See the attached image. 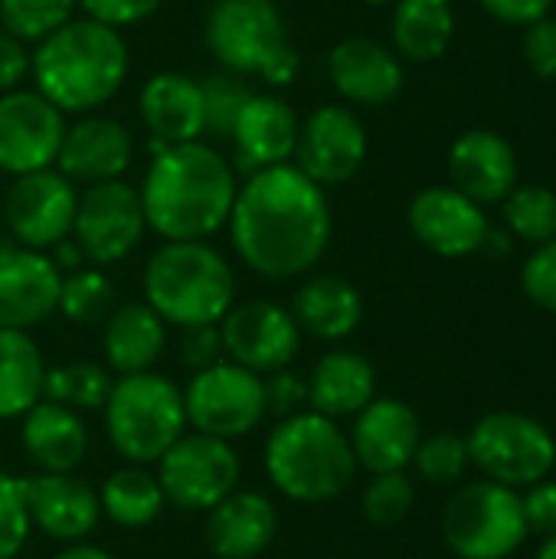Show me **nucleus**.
Here are the masks:
<instances>
[{"label": "nucleus", "mask_w": 556, "mask_h": 559, "mask_svg": "<svg viewBox=\"0 0 556 559\" xmlns=\"http://www.w3.org/2000/svg\"><path fill=\"white\" fill-rule=\"evenodd\" d=\"M23 495L29 508V521L36 531H43L56 544H82L102 518L98 491H92L82 478L69 475H49L39 472L33 478H23Z\"/></svg>", "instance_id": "obj_19"}, {"label": "nucleus", "mask_w": 556, "mask_h": 559, "mask_svg": "<svg viewBox=\"0 0 556 559\" xmlns=\"http://www.w3.org/2000/svg\"><path fill=\"white\" fill-rule=\"evenodd\" d=\"M229 236L239 259L265 278L305 275L331 242V206L324 187L295 164L256 170L236 190Z\"/></svg>", "instance_id": "obj_1"}, {"label": "nucleus", "mask_w": 556, "mask_h": 559, "mask_svg": "<svg viewBox=\"0 0 556 559\" xmlns=\"http://www.w3.org/2000/svg\"><path fill=\"white\" fill-rule=\"evenodd\" d=\"M46 364L26 331L0 328V419H20L43 400Z\"/></svg>", "instance_id": "obj_31"}, {"label": "nucleus", "mask_w": 556, "mask_h": 559, "mask_svg": "<svg viewBox=\"0 0 556 559\" xmlns=\"http://www.w3.org/2000/svg\"><path fill=\"white\" fill-rule=\"evenodd\" d=\"M79 193L69 177L59 170H33L13 180L0 206L7 233L23 249H52L72 233Z\"/></svg>", "instance_id": "obj_13"}, {"label": "nucleus", "mask_w": 556, "mask_h": 559, "mask_svg": "<svg viewBox=\"0 0 556 559\" xmlns=\"http://www.w3.org/2000/svg\"><path fill=\"white\" fill-rule=\"evenodd\" d=\"M102 409L115 452L131 465L157 462L187 429L184 390L151 370L115 380Z\"/></svg>", "instance_id": "obj_7"}, {"label": "nucleus", "mask_w": 556, "mask_h": 559, "mask_svg": "<svg viewBox=\"0 0 556 559\" xmlns=\"http://www.w3.org/2000/svg\"><path fill=\"white\" fill-rule=\"evenodd\" d=\"M442 537L459 559H508L531 537L521 495L488 478L462 485L442 508Z\"/></svg>", "instance_id": "obj_8"}, {"label": "nucleus", "mask_w": 556, "mask_h": 559, "mask_svg": "<svg viewBox=\"0 0 556 559\" xmlns=\"http://www.w3.org/2000/svg\"><path fill=\"white\" fill-rule=\"evenodd\" d=\"M141 118L151 138L170 144L200 141L203 134V95L200 82L184 72H157L141 88Z\"/></svg>", "instance_id": "obj_27"}, {"label": "nucleus", "mask_w": 556, "mask_h": 559, "mask_svg": "<svg viewBox=\"0 0 556 559\" xmlns=\"http://www.w3.org/2000/svg\"><path fill=\"white\" fill-rule=\"evenodd\" d=\"M413 504H416V488L403 472L374 475V481L364 488V498H360L364 518L377 527H393L406 521Z\"/></svg>", "instance_id": "obj_40"}, {"label": "nucleus", "mask_w": 556, "mask_h": 559, "mask_svg": "<svg viewBox=\"0 0 556 559\" xmlns=\"http://www.w3.org/2000/svg\"><path fill=\"white\" fill-rule=\"evenodd\" d=\"M449 174L459 193L482 203L505 200L518 183V154L508 138L488 128L465 131L449 151Z\"/></svg>", "instance_id": "obj_22"}, {"label": "nucleus", "mask_w": 556, "mask_h": 559, "mask_svg": "<svg viewBox=\"0 0 556 559\" xmlns=\"http://www.w3.org/2000/svg\"><path fill=\"white\" fill-rule=\"evenodd\" d=\"M184 413L193 432L226 442L242 439L265 419L262 377L233 360L197 370L184 390Z\"/></svg>", "instance_id": "obj_10"}, {"label": "nucleus", "mask_w": 556, "mask_h": 559, "mask_svg": "<svg viewBox=\"0 0 556 559\" xmlns=\"http://www.w3.org/2000/svg\"><path fill=\"white\" fill-rule=\"evenodd\" d=\"M59 311L72 324H102L115 311V285L102 269H75L62 278Z\"/></svg>", "instance_id": "obj_35"}, {"label": "nucleus", "mask_w": 556, "mask_h": 559, "mask_svg": "<svg viewBox=\"0 0 556 559\" xmlns=\"http://www.w3.org/2000/svg\"><path fill=\"white\" fill-rule=\"evenodd\" d=\"M521 285H524V295L537 308L556 314V236L531 252V259L524 262V272H521Z\"/></svg>", "instance_id": "obj_42"}, {"label": "nucleus", "mask_w": 556, "mask_h": 559, "mask_svg": "<svg viewBox=\"0 0 556 559\" xmlns=\"http://www.w3.org/2000/svg\"><path fill=\"white\" fill-rule=\"evenodd\" d=\"M131 151L134 144L121 121L92 115L66 128L56 164L59 174L69 177L72 183H102V180H118L128 170Z\"/></svg>", "instance_id": "obj_23"}, {"label": "nucleus", "mask_w": 556, "mask_h": 559, "mask_svg": "<svg viewBox=\"0 0 556 559\" xmlns=\"http://www.w3.org/2000/svg\"><path fill=\"white\" fill-rule=\"evenodd\" d=\"M52 262H56V269L62 272V269H69V272H75V269H82V249H79V242L75 239H59L56 246H52V255H49Z\"/></svg>", "instance_id": "obj_50"}, {"label": "nucleus", "mask_w": 556, "mask_h": 559, "mask_svg": "<svg viewBox=\"0 0 556 559\" xmlns=\"http://www.w3.org/2000/svg\"><path fill=\"white\" fill-rule=\"evenodd\" d=\"M269 481L298 504H324L347 491L357 472L351 439L334 419L301 409L282 419L265 442Z\"/></svg>", "instance_id": "obj_4"}, {"label": "nucleus", "mask_w": 556, "mask_h": 559, "mask_svg": "<svg viewBox=\"0 0 556 559\" xmlns=\"http://www.w3.org/2000/svg\"><path fill=\"white\" fill-rule=\"evenodd\" d=\"M206 46L236 75H262L272 85L298 75V52L272 0H216L206 13Z\"/></svg>", "instance_id": "obj_6"}, {"label": "nucleus", "mask_w": 556, "mask_h": 559, "mask_svg": "<svg viewBox=\"0 0 556 559\" xmlns=\"http://www.w3.org/2000/svg\"><path fill=\"white\" fill-rule=\"evenodd\" d=\"M98 504H102V514H108V521H115L118 527L138 531V527L154 524L167 501H164L157 478L147 475L141 465H131L105 478L98 491Z\"/></svg>", "instance_id": "obj_33"}, {"label": "nucleus", "mask_w": 556, "mask_h": 559, "mask_svg": "<svg viewBox=\"0 0 556 559\" xmlns=\"http://www.w3.org/2000/svg\"><path fill=\"white\" fill-rule=\"evenodd\" d=\"M62 138V111L39 92L13 88L0 95V170L23 177L52 167Z\"/></svg>", "instance_id": "obj_15"}, {"label": "nucleus", "mask_w": 556, "mask_h": 559, "mask_svg": "<svg viewBox=\"0 0 556 559\" xmlns=\"http://www.w3.org/2000/svg\"><path fill=\"white\" fill-rule=\"evenodd\" d=\"M298 115L279 95H252L233 128V170L252 177L256 170L288 164L298 144Z\"/></svg>", "instance_id": "obj_21"}, {"label": "nucleus", "mask_w": 556, "mask_h": 559, "mask_svg": "<svg viewBox=\"0 0 556 559\" xmlns=\"http://www.w3.org/2000/svg\"><path fill=\"white\" fill-rule=\"evenodd\" d=\"M220 337L223 357L259 377L285 370L301 344V331L292 311L275 301L233 305L220 321Z\"/></svg>", "instance_id": "obj_14"}, {"label": "nucleus", "mask_w": 556, "mask_h": 559, "mask_svg": "<svg viewBox=\"0 0 556 559\" xmlns=\"http://www.w3.org/2000/svg\"><path fill=\"white\" fill-rule=\"evenodd\" d=\"M347 439H351L357 465L367 468L370 475L406 472L423 439V426L410 403L393 400V396H383V400L374 396L354 416V429Z\"/></svg>", "instance_id": "obj_17"}, {"label": "nucleus", "mask_w": 556, "mask_h": 559, "mask_svg": "<svg viewBox=\"0 0 556 559\" xmlns=\"http://www.w3.org/2000/svg\"><path fill=\"white\" fill-rule=\"evenodd\" d=\"M410 465L416 468V475H419L426 485L446 488V485L462 481V475L469 472L472 459H469V445H465L462 436L436 432V436H429V439H419L416 455H413Z\"/></svg>", "instance_id": "obj_39"}, {"label": "nucleus", "mask_w": 556, "mask_h": 559, "mask_svg": "<svg viewBox=\"0 0 556 559\" xmlns=\"http://www.w3.org/2000/svg\"><path fill=\"white\" fill-rule=\"evenodd\" d=\"M203 95V134L213 138H233V128L246 108V102L256 95L236 72H213L200 79Z\"/></svg>", "instance_id": "obj_37"}, {"label": "nucleus", "mask_w": 556, "mask_h": 559, "mask_svg": "<svg viewBox=\"0 0 556 559\" xmlns=\"http://www.w3.org/2000/svg\"><path fill=\"white\" fill-rule=\"evenodd\" d=\"M36 92L59 111L102 108L128 75V46L115 26L92 16L69 20L29 56Z\"/></svg>", "instance_id": "obj_3"}, {"label": "nucleus", "mask_w": 556, "mask_h": 559, "mask_svg": "<svg viewBox=\"0 0 556 559\" xmlns=\"http://www.w3.org/2000/svg\"><path fill=\"white\" fill-rule=\"evenodd\" d=\"M62 272L36 249H10L0 255V328L29 331L59 308Z\"/></svg>", "instance_id": "obj_20"}, {"label": "nucleus", "mask_w": 556, "mask_h": 559, "mask_svg": "<svg viewBox=\"0 0 556 559\" xmlns=\"http://www.w3.org/2000/svg\"><path fill=\"white\" fill-rule=\"evenodd\" d=\"M262 386H265V413H272L279 419L301 413V406L308 403V380H301L292 370L269 373V380H262Z\"/></svg>", "instance_id": "obj_44"}, {"label": "nucleus", "mask_w": 556, "mask_h": 559, "mask_svg": "<svg viewBox=\"0 0 556 559\" xmlns=\"http://www.w3.org/2000/svg\"><path fill=\"white\" fill-rule=\"evenodd\" d=\"M456 33V13L449 0H397L393 43L400 56L413 62L439 59Z\"/></svg>", "instance_id": "obj_32"}, {"label": "nucleus", "mask_w": 556, "mask_h": 559, "mask_svg": "<svg viewBox=\"0 0 556 559\" xmlns=\"http://www.w3.org/2000/svg\"><path fill=\"white\" fill-rule=\"evenodd\" d=\"M52 559H115L108 550H102V547H92V544H69L62 554H56Z\"/></svg>", "instance_id": "obj_51"}, {"label": "nucleus", "mask_w": 556, "mask_h": 559, "mask_svg": "<svg viewBox=\"0 0 556 559\" xmlns=\"http://www.w3.org/2000/svg\"><path fill=\"white\" fill-rule=\"evenodd\" d=\"M534 559H556V534L554 537H544V544H541V550H537Z\"/></svg>", "instance_id": "obj_52"}, {"label": "nucleus", "mask_w": 556, "mask_h": 559, "mask_svg": "<svg viewBox=\"0 0 556 559\" xmlns=\"http://www.w3.org/2000/svg\"><path fill=\"white\" fill-rule=\"evenodd\" d=\"M26 72H29V52L23 49L16 36L0 29V95L20 88Z\"/></svg>", "instance_id": "obj_48"}, {"label": "nucleus", "mask_w": 556, "mask_h": 559, "mask_svg": "<svg viewBox=\"0 0 556 559\" xmlns=\"http://www.w3.org/2000/svg\"><path fill=\"white\" fill-rule=\"evenodd\" d=\"M147 229L141 193L118 180L88 183L79 197L72 236L82 249V255L95 265H115L134 252Z\"/></svg>", "instance_id": "obj_12"}, {"label": "nucleus", "mask_w": 556, "mask_h": 559, "mask_svg": "<svg viewBox=\"0 0 556 559\" xmlns=\"http://www.w3.org/2000/svg\"><path fill=\"white\" fill-rule=\"evenodd\" d=\"M279 531L275 504L259 491L236 488L206 518V544L220 559H256L269 550Z\"/></svg>", "instance_id": "obj_24"}, {"label": "nucleus", "mask_w": 556, "mask_h": 559, "mask_svg": "<svg viewBox=\"0 0 556 559\" xmlns=\"http://www.w3.org/2000/svg\"><path fill=\"white\" fill-rule=\"evenodd\" d=\"M505 219L524 242H547L556 236V193L544 183L514 187L505 197Z\"/></svg>", "instance_id": "obj_36"}, {"label": "nucleus", "mask_w": 556, "mask_h": 559, "mask_svg": "<svg viewBox=\"0 0 556 559\" xmlns=\"http://www.w3.org/2000/svg\"><path fill=\"white\" fill-rule=\"evenodd\" d=\"M239 455L233 442L203 432L180 436L157 459V485L164 501L180 511H210L239 488Z\"/></svg>", "instance_id": "obj_11"}, {"label": "nucleus", "mask_w": 556, "mask_h": 559, "mask_svg": "<svg viewBox=\"0 0 556 559\" xmlns=\"http://www.w3.org/2000/svg\"><path fill=\"white\" fill-rule=\"evenodd\" d=\"M377 393V373L357 350L324 354L308 377V406L328 419L357 416Z\"/></svg>", "instance_id": "obj_28"}, {"label": "nucleus", "mask_w": 556, "mask_h": 559, "mask_svg": "<svg viewBox=\"0 0 556 559\" xmlns=\"http://www.w3.org/2000/svg\"><path fill=\"white\" fill-rule=\"evenodd\" d=\"M79 0H0V26L20 43H39L72 20Z\"/></svg>", "instance_id": "obj_38"}, {"label": "nucleus", "mask_w": 556, "mask_h": 559, "mask_svg": "<svg viewBox=\"0 0 556 559\" xmlns=\"http://www.w3.org/2000/svg\"><path fill=\"white\" fill-rule=\"evenodd\" d=\"M331 85L357 105H387L403 88V66L400 59L364 36H351L338 43L328 56Z\"/></svg>", "instance_id": "obj_25"}, {"label": "nucleus", "mask_w": 556, "mask_h": 559, "mask_svg": "<svg viewBox=\"0 0 556 559\" xmlns=\"http://www.w3.org/2000/svg\"><path fill=\"white\" fill-rule=\"evenodd\" d=\"M180 364L197 370H206L213 364L223 360V337H220V324H193V328H180Z\"/></svg>", "instance_id": "obj_43"}, {"label": "nucleus", "mask_w": 556, "mask_h": 559, "mask_svg": "<svg viewBox=\"0 0 556 559\" xmlns=\"http://www.w3.org/2000/svg\"><path fill=\"white\" fill-rule=\"evenodd\" d=\"M524 504V518H528V531L541 534V537H554L556 534V481L544 478L537 485L528 488V495H521Z\"/></svg>", "instance_id": "obj_47"}, {"label": "nucleus", "mask_w": 556, "mask_h": 559, "mask_svg": "<svg viewBox=\"0 0 556 559\" xmlns=\"http://www.w3.org/2000/svg\"><path fill=\"white\" fill-rule=\"evenodd\" d=\"M111 377L102 364L92 360H75V364H62L46 370L43 377V400L69 406L75 413H88V409H102L108 393H111Z\"/></svg>", "instance_id": "obj_34"}, {"label": "nucleus", "mask_w": 556, "mask_h": 559, "mask_svg": "<svg viewBox=\"0 0 556 559\" xmlns=\"http://www.w3.org/2000/svg\"><path fill=\"white\" fill-rule=\"evenodd\" d=\"M79 3L92 20L118 29V26H131V23L147 20L164 0H79Z\"/></svg>", "instance_id": "obj_46"}, {"label": "nucleus", "mask_w": 556, "mask_h": 559, "mask_svg": "<svg viewBox=\"0 0 556 559\" xmlns=\"http://www.w3.org/2000/svg\"><path fill=\"white\" fill-rule=\"evenodd\" d=\"M465 445L472 465L488 481L508 485L514 491L551 478L556 465L554 432L541 419L511 409L482 416L472 426Z\"/></svg>", "instance_id": "obj_9"}, {"label": "nucleus", "mask_w": 556, "mask_h": 559, "mask_svg": "<svg viewBox=\"0 0 556 559\" xmlns=\"http://www.w3.org/2000/svg\"><path fill=\"white\" fill-rule=\"evenodd\" d=\"M167 331L161 314L144 301V305H121L105 318V360L115 373H144L157 364L164 350Z\"/></svg>", "instance_id": "obj_30"}, {"label": "nucleus", "mask_w": 556, "mask_h": 559, "mask_svg": "<svg viewBox=\"0 0 556 559\" xmlns=\"http://www.w3.org/2000/svg\"><path fill=\"white\" fill-rule=\"evenodd\" d=\"M29 508L23 495V478L0 472V559H13L29 540Z\"/></svg>", "instance_id": "obj_41"}, {"label": "nucleus", "mask_w": 556, "mask_h": 559, "mask_svg": "<svg viewBox=\"0 0 556 559\" xmlns=\"http://www.w3.org/2000/svg\"><path fill=\"white\" fill-rule=\"evenodd\" d=\"M410 229L426 249L446 259L472 255L488 242V219L482 206L456 187H429L416 193L410 203Z\"/></svg>", "instance_id": "obj_18"}, {"label": "nucleus", "mask_w": 556, "mask_h": 559, "mask_svg": "<svg viewBox=\"0 0 556 559\" xmlns=\"http://www.w3.org/2000/svg\"><path fill=\"white\" fill-rule=\"evenodd\" d=\"M370 3H387V0H370Z\"/></svg>", "instance_id": "obj_53"}, {"label": "nucleus", "mask_w": 556, "mask_h": 559, "mask_svg": "<svg viewBox=\"0 0 556 559\" xmlns=\"http://www.w3.org/2000/svg\"><path fill=\"white\" fill-rule=\"evenodd\" d=\"M144 298L164 324H220L236 305V278L206 239L164 242L144 265Z\"/></svg>", "instance_id": "obj_5"}, {"label": "nucleus", "mask_w": 556, "mask_h": 559, "mask_svg": "<svg viewBox=\"0 0 556 559\" xmlns=\"http://www.w3.org/2000/svg\"><path fill=\"white\" fill-rule=\"evenodd\" d=\"M524 59L534 75L556 79V20L541 16L524 33Z\"/></svg>", "instance_id": "obj_45"}, {"label": "nucleus", "mask_w": 556, "mask_h": 559, "mask_svg": "<svg viewBox=\"0 0 556 559\" xmlns=\"http://www.w3.org/2000/svg\"><path fill=\"white\" fill-rule=\"evenodd\" d=\"M495 20L511 23V26H531L541 16H547L554 0H478Z\"/></svg>", "instance_id": "obj_49"}, {"label": "nucleus", "mask_w": 556, "mask_h": 559, "mask_svg": "<svg viewBox=\"0 0 556 559\" xmlns=\"http://www.w3.org/2000/svg\"><path fill=\"white\" fill-rule=\"evenodd\" d=\"M295 157V167L318 187L344 183L367 157V131L351 108L324 105L301 121Z\"/></svg>", "instance_id": "obj_16"}, {"label": "nucleus", "mask_w": 556, "mask_h": 559, "mask_svg": "<svg viewBox=\"0 0 556 559\" xmlns=\"http://www.w3.org/2000/svg\"><path fill=\"white\" fill-rule=\"evenodd\" d=\"M292 318L298 331L318 341H341L357 331L364 318V298L351 282L338 275H318L295 292Z\"/></svg>", "instance_id": "obj_29"}, {"label": "nucleus", "mask_w": 556, "mask_h": 559, "mask_svg": "<svg viewBox=\"0 0 556 559\" xmlns=\"http://www.w3.org/2000/svg\"><path fill=\"white\" fill-rule=\"evenodd\" d=\"M236 170L203 141L170 144L154 154L141 183L147 226L164 242L206 239L229 223L236 203Z\"/></svg>", "instance_id": "obj_2"}, {"label": "nucleus", "mask_w": 556, "mask_h": 559, "mask_svg": "<svg viewBox=\"0 0 556 559\" xmlns=\"http://www.w3.org/2000/svg\"><path fill=\"white\" fill-rule=\"evenodd\" d=\"M20 429V442L26 459L49 475H69L75 472L88 455V426L82 413L39 400L33 409H26Z\"/></svg>", "instance_id": "obj_26"}]
</instances>
